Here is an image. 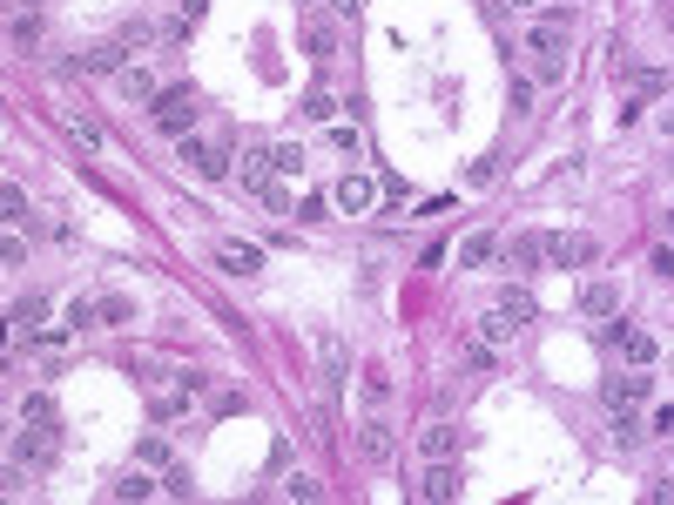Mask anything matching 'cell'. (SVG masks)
<instances>
[{"label": "cell", "instance_id": "obj_24", "mask_svg": "<svg viewBox=\"0 0 674 505\" xmlns=\"http://www.w3.org/2000/svg\"><path fill=\"white\" fill-rule=\"evenodd\" d=\"M540 256H546V236H513V263L520 270H533Z\"/></svg>", "mask_w": 674, "mask_h": 505}, {"label": "cell", "instance_id": "obj_3", "mask_svg": "<svg viewBox=\"0 0 674 505\" xmlns=\"http://www.w3.org/2000/svg\"><path fill=\"white\" fill-rule=\"evenodd\" d=\"M176 162H189L202 182H223V176H230V149H223V142H202V135H182V142H176Z\"/></svg>", "mask_w": 674, "mask_h": 505}, {"label": "cell", "instance_id": "obj_42", "mask_svg": "<svg viewBox=\"0 0 674 505\" xmlns=\"http://www.w3.org/2000/svg\"><path fill=\"white\" fill-rule=\"evenodd\" d=\"M654 431H668V438H674V405H661V411H654Z\"/></svg>", "mask_w": 674, "mask_h": 505}, {"label": "cell", "instance_id": "obj_10", "mask_svg": "<svg viewBox=\"0 0 674 505\" xmlns=\"http://www.w3.org/2000/svg\"><path fill=\"white\" fill-rule=\"evenodd\" d=\"M654 391V377H648V364H634V371L627 377H614V385H607V405L614 411H627V405H641V397Z\"/></svg>", "mask_w": 674, "mask_h": 505}, {"label": "cell", "instance_id": "obj_33", "mask_svg": "<svg viewBox=\"0 0 674 505\" xmlns=\"http://www.w3.org/2000/svg\"><path fill=\"white\" fill-rule=\"evenodd\" d=\"M67 135H75V142H81V149H101V129H95V121H88V115H75V121H67Z\"/></svg>", "mask_w": 674, "mask_h": 505}, {"label": "cell", "instance_id": "obj_46", "mask_svg": "<svg viewBox=\"0 0 674 505\" xmlns=\"http://www.w3.org/2000/svg\"><path fill=\"white\" fill-rule=\"evenodd\" d=\"M668 135H674V101H668Z\"/></svg>", "mask_w": 674, "mask_h": 505}, {"label": "cell", "instance_id": "obj_30", "mask_svg": "<svg viewBox=\"0 0 674 505\" xmlns=\"http://www.w3.org/2000/svg\"><path fill=\"white\" fill-rule=\"evenodd\" d=\"M101 324H135V304L129 297H101Z\"/></svg>", "mask_w": 674, "mask_h": 505}, {"label": "cell", "instance_id": "obj_26", "mask_svg": "<svg viewBox=\"0 0 674 505\" xmlns=\"http://www.w3.org/2000/svg\"><path fill=\"white\" fill-rule=\"evenodd\" d=\"M513 330H520V317H513V310H506V304H499V310H493V317H486V344H506V337H513Z\"/></svg>", "mask_w": 674, "mask_h": 505}, {"label": "cell", "instance_id": "obj_21", "mask_svg": "<svg viewBox=\"0 0 674 505\" xmlns=\"http://www.w3.org/2000/svg\"><path fill=\"white\" fill-rule=\"evenodd\" d=\"M149 492H162V485H155V479L142 472V465H135V472H129L122 485H109V499H122V505H129V499H149Z\"/></svg>", "mask_w": 674, "mask_h": 505}, {"label": "cell", "instance_id": "obj_35", "mask_svg": "<svg viewBox=\"0 0 674 505\" xmlns=\"http://www.w3.org/2000/svg\"><path fill=\"white\" fill-rule=\"evenodd\" d=\"M284 492H290V499H304V505H310V499H324V485H317V479H304V472H297V479H284Z\"/></svg>", "mask_w": 674, "mask_h": 505}, {"label": "cell", "instance_id": "obj_44", "mask_svg": "<svg viewBox=\"0 0 674 505\" xmlns=\"http://www.w3.org/2000/svg\"><path fill=\"white\" fill-rule=\"evenodd\" d=\"M506 7H513V14H533V7H540V0H506Z\"/></svg>", "mask_w": 674, "mask_h": 505}, {"label": "cell", "instance_id": "obj_37", "mask_svg": "<svg viewBox=\"0 0 674 505\" xmlns=\"http://www.w3.org/2000/svg\"><path fill=\"white\" fill-rule=\"evenodd\" d=\"M331 149H337V155H358V129H344V121H331Z\"/></svg>", "mask_w": 674, "mask_h": 505}, {"label": "cell", "instance_id": "obj_13", "mask_svg": "<svg viewBox=\"0 0 674 505\" xmlns=\"http://www.w3.org/2000/svg\"><path fill=\"white\" fill-rule=\"evenodd\" d=\"M122 55H129V41H101L81 55V75H122Z\"/></svg>", "mask_w": 674, "mask_h": 505}, {"label": "cell", "instance_id": "obj_29", "mask_svg": "<svg viewBox=\"0 0 674 505\" xmlns=\"http://www.w3.org/2000/svg\"><path fill=\"white\" fill-rule=\"evenodd\" d=\"M270 162H276V176H297V169H304V149L284 142V149H270Z\"/></svg>", "mask_w": 674, "mask_h": 505}, {"label": "cell", "instance_id": "obj_23", "mask_svg": "<svg viewBox=\"0 0 674 505\" xmlns=\"http://www.w3.org/2000/svg\"><path fill=\"white\" fill-rule=\"evenodd\" d=\"M304 115H310V121H337V95H331V88H310V95H304Z\"/></svg>", "mask_w": 674, "mask_h": 505}, {"label": "cell", "instance_id": "obj_19", "mask_svg": "<svg viewBox=\"0 0 674 505\" xmlns=\"http://www.w3.org/2000/svg\"><path fill=\"white\" fill-rule=\"evenodd\" d=\"M115 81H122V95H129V101H155V95H162V88H155V75H149V67H122Z\"/></svg>", "mask_w": 674, "mask_h": 505}, {"label": "cell", "instance_id": "obj_27", "mask_svg": "<svg viewBox=\"0 0 674 505\" xmlns=\"http://www.w3.org/2000/svg\"><path fill=\"white\" fill-rule=\"evenodd\" d=\"M67 324H75V330L101 324V297H75V304H67Z\"/></svg>", "mask_w": 674, "mask_h": 505}, {"label": "cell", "instance_id": "obj_38", "mask_svg": "<svg viewBox=\"0 0 674 505\" xmlns=\"http://www.w3.org/2000/svg\"><path fill=\"white\" fill-rule=\"evenodd\" d=\"M256 196H264V209H270V216H284V209H290V196H284V182H270V189H256Z\"/></svg>", "mask_w": 674, "mask_h": 505}, {"label": "cell", "instance_id": "obj_39", "mask_svg": "<svg viewBox=\"0 0 674 505\" xmlns=\"http://www.w3.org/2000/svg\"><path fill=\"white\" fill-rule=\"evenodd\" d=\"M122 41H129V47H149V41H155V27H149V21H129V27H122Z\"/></svg>", "mask_w": 674, "mask_h": 505}, {"label": "cell", "instance_id": "obj_43", "mask_svg": "<svg viewBox=\"0 0 674 505\" xmlns=\"http://www.w3.org/2000/svg\"><path fill=\"white\" fill-rule=\"evenodd\" d=\"M648 499L654 505H674V485H648Z\"/></svg>", "mask_w": 674, "mask_h": 505}, {"label": "cell", "instance_id": "obj_8", "mask_svg": "<svg viewBox=\"0 0 674 505\" xmlns=\"http://www.w3.org/2000/svg\"><path fill=\"white\" fill-rule=\"evenodd\" d=\"M216 270H223V276H256V270H264V250H256V242H223V250H216Z\"/></svg>", "mask_w": 674, "mask_h": 505}, {"label": "cell", "instance_id": "obj_6", "mask_svg": "<svg viewBox=\"0 0 674 505\" xmlns=\"http://www.w3.org/2000/svg\"><path fill=\"white\" fill-rule=\"evenodd\" d=\"M331 202L344 209V216H365V209L378 202V182H371V176H358V169H351V176H344V182L331 189Z\"/></svg>", "mask_w": 674, "mask_h": 505}, {"label": "cell", "instance_id": "obj_34", "mask_svg": "<svg viewBox=\"0 0 674 505\" xmlns=\"http://www.w3.org/2000/svg\"><path fill=\"white\" fill-rule=\"evenodd\" d=\"M365 397H371V405H385V397H391V377L378 371V364H371V371H365Z\"/></svg>", "mask_w": 674, "mask_h": 505}, {"label": "cell", "instance_id": "obj_1", "mask_svg": "<svg viewBox=\"0 0 674 505\" xmlns=\"http://www.w3.org/2000/svg\"><path fill=\"white\" fill-rule=\"evenodd\" d=\"M196 115H202V108H196V88H189V81H182V88H162V95L149 101V121H155L162 135H176V142L196 129Z\"/></svg>", "mask_w": 674, "mask_h": 505}, {"label": "cell", "instance_id": "obj_41", "mask_svg": "<svg viewBox=\"0 0 674 505\" xmlns=\"http://www.w3.org/2000/svg\"><path fill=\"white\" fill-rule=\"evenodd\" d=\"M654 270H661L668 283H674V250H668V242H661V250H654Z\"/></svg>", "mask_w": 674, "mask_h": 505}, {"label": "cell", "instance_id": "obj_16", "mask_svg": "<svg viewBox=\"0 0 674 505\" xmlns=\"http://www.w3.org/2000/svg\"><path fill=\"white\" fill-rule=\"evenodd\" d=\"M7 324H14V330H21V337H34V330H41V324H47V297H21V304H14V310H7Z\"/></svg>", "mask_w": 674, "mask_h": 505}, {"label": "cell", "instance_id": "obj_18", "mask_svg": "<svg viewBox=\"0 0 674 505\" xmlns=\"http://www.w3.org/2000/svg\"><path fill=\"white\" fill-rule=\"evenodd\" d=\"M419 445H425V459H452V451H459V431H452V425H425Z\"/></svg>", "mask_w": 674, "mask_h": 505}, {"label": "cell", "instance_id": "obj_36", "mask_svg": "<svg viewBox=\"0 0 674 505\" xmlns=\"http://www.w3.org/2000/svg\"><path fill=\"white\" fill-rule=\"evenodd\" d=\"M189 34H196V21H189V14H176V21H169V27H162V41H169V47H182V41H189Z\"/></svg>", "mask_w": 674, "mask_h": 505}, {"label": "cell", "instance_id": "obj_7", "mask_svg": "<svg viewBox=\"0 0 674 505\" xmlns=\"http://www.w3.org/2000/svg\"><path fill=\"white\" fill-rule=\"evenodd\" d=\"M419 499H425V505H452V499H459V472H452V459H431V472L419 479Z\"/></svg>", "mask_w": 674, "mask_h": 505}, {"label": "cell", "instance_id": "obj_22", "mask_svg": "<svg viewBox=\"0 0 674 505\" xmlns=\"http://www.w3.org/2000/svg\"><path fill=\"white\" fill-rule=\"evenodd\" d=\"M324 385L344 391V344L337 337H324Z\"/></svg>", "mask_w": 674, "mask_h": 505}, {"label": "cell", "instance_id": "obj_47", "mask_svg": "<svg viewBox=\"0 0 674 505\" xmlns=\"http://www.w3.org/2000/svg\"><path fill=\"white\" fill-rule=\"evenodd\" d=\"M21 7H34V0H21Z\"/></svg>", "mask_w": 674, "mask_h": 505}, {"label": "cell", "instance_id": "obj_32", "mask_svg": "<svg viewBox=\"0 0 674 505\" xmlns=\"http://www.w3.org/2000/svg\"><path fill=\"white\" fill-rule=\"evenodd\" d=\"M337 55V34L331 27H310V61H331Z\"/></svg>", "mask_w": 674, "mask_h": 505}, {"label": "cell", "instance_id": "obj_5", "mask_svg": "<svg viewBox=\"0 0 674 505\" xmlns=\"http://www.w3.org/2000/svg\"><path fill=\"white\" fill-rule=\"evenodd\" d=\"M55 451H61L55 425H34V431H21V438H14V465H47Z\"/></svg>", "mask_w": 674, "mask_h": 505}, {"label": "cell", "instance_id": "obj_20", "mask_svg": "<svg viewBox=\"0 0 674 505\" xmlns=\"http://www.w3.org/2000/svg\"><path fill=\"white\" fill-rule=\"evenodd\" d=\"M7 34H14V47H21V55H27V47H41V14H34V7H21Z\"/></svg>", "mask_w": 674, "mask_h": 505}, {"label": "cell", "instance_id": "obj_12", "mask_svg": "<svg viewBox=\"0 0 674 505\" xmlns=\"http://www.w3.org/2000/svg\"><path fill=\"white\" fill-rule=\"evenodd\" d=\"M236 182H244V189H270V182H276V162H270L264 149H244V162H236Z\"/></svg>", "mask_w": 674, "mask_h": 505}, {"label": "cell", "instance_id": "obj_2", "mask_svg": "<svg viewBox=\"0 0 674 505\" xmlns=\"http://www.w3.org/2000/svg\"><path fill=\"white\" fill-rule=\"evenodd\" d=\"M526 55H540V67H533L540 81H553V75H560V55H566V14H546V21H533V34H526Z\"/></svg>", "mask_w": 674, "mask_h": 505}, {"label": "cell", "instance_id": "obj_15", "mask_svg": "<svg viewBox=\"0 0 674 505\" xmlns=\"http://www.w3.org/2000/svg\"><path fill=\"white\" fill-rule=\"evenodd\" d=\"M358 451H365L371 465H385V459H391V425H385V417H371V425L358 431Z\"/></svg>", "mask_w": 674, "mask_h": 505}, {"label": "cell", "instance_id": "obj_11", "mask_svg": "<svg viewBox=\"0 0 674 505\" xmlns=\"http://www.w3.org/2000/svg\"><path fill=\"white\" fill-rule=\"evenodd\" d=\"M580 310H586V317H620V283H607V276H594V283L580 290Z\"/></svg>", "mask_w": 674, "mask_h": 505}, {"label": "cell", "instance_id": "obj_4", "mask_svg": "<svg viewBox=\"0 0 674 505\" xmlns=\"http://www.w3.org/2000/svg\"><path fill=\"white\" fill-rule=\"evenodd\" d=\"M546 263L553 270H580V263H594V236H546Z\"/></svg>", "mask_w": 674, "mask_h": 505}, {"label": "cell", "instance_id": "obj_45", "mask_svg": "<svg viewBox=\"0 0 674 505\" xmlns=\"http://www.w3.org/2000/svg\"><path fill=\"white\" fill-rule=\"evenodd\" d=\"M331 7H337V14H358V0H331Z\"/></svg>", "mask_w": 674, "mask_h": 505}, {"label": "cell", "instance_id": "obj_31", "mask_svg": "<svg viewBox=\"0 0 674 505\" xmlns=\"http://www.w3.org/2000/svg\"><path fill=\"white\" fill-rule=\"evenodd\" d=\"M135 465H176V459H169L162 438H142V445H135Z\"/></svg>", "mask_w": 674, "mask_h": 505}, {"label": "cell", "instance_id": "obj_28", "mask_svg": "<svg viewBox=\"0 0 674 505\" xmlns=\"http://www.w3.org/2000/svg\"><path fill=\"white\" fill-rule=\"evenodd\" d=\"M0 209H7V222H14V230L27 222V196H21V182H7V189H0Z\"/></svg>", "mask_w": 674, "mask_h": 505}, {"label": "cell", "instance_id": "obj_40", "mask_svg": "<svg viewBox=\"0 0 674 505\" xmlns=\"http://www.w3.org/2000/svg\"><path fill=\"white\" fill-rule=\"evenodd\" d=\"M614 438H620V445H641V425H634V417L620 411V417H614Z\"/></svg>", "mask_w": 674, "mask_h": 505}, {"label": "cell", "instance_id": "obj_25", "mask_svg": "<svg viewBox=\"0 0 674 505\" xmlns=\"http://www.w3.org/2000/svg\"><path fill=\"white\" fill-rule=\"evenodd\" d=\"M162 492H169V499H189V492H196V479H189V465H162Z\"/></svg>", "mask_w": 674, "mask_h": 505}, {"label": "cell", "instance_id": "obj_17", "mask_svg": "<svg viewBox=\"0 0 674 505\" xmlns=\"http://www.w3.org/2000/svg\"><path fill=\"white\" fill-rule=\"evenodd\" d=\"M21 425H61L55 397H47V391H27V397H21Z\"/></svg>", "mask_w": 674, "mask_h": 505}, {"label": "cell", "instance_id": "obj_9", "mask_svg": "<svg viewBox=\"0 0 674 505\" xmlns=\"http://www.w3.org/2000/svg\"><path fill=\"white\" fill-rule=\"evenodd\" d=\"M607 337L620 344V357H627V364H654V351H661V344H654V337H648L641 324H614Z\"/></svg>", "mask_w": 674, "mask_h": 505}, {"label": "cell", "instance_id": "obj_14", "mask_svg": "<svg viewBox=\"0 0 674 505\" xmlns=\"http://www.w3.org/2000/svg\"><path fill=\"white\" fill-rule=\"evenodd\" d=\"M493 256H499V236H493V230H479V236L459 242V270H486Z\"/></svg>", "mask_w": 674, "mask_h": 505}]
</instances>
